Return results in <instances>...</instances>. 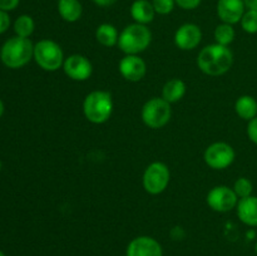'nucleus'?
Wrapping results in <instances>:
<instances>
[{
  "label": "nucleus",
  "mask_w": 257,
  "mask_h": 256,
  "mask_svg": "<svg viewBox=\"0 0 257 256\" xmlns=\"http://www.w3.org/2000/svg\"><path fill=\"white\" fill-rule=\"evenodd\" d=\"M238 200L237 195L235 193L232 187L225 185H218L211 188L206 197L208 207L216 212H230L237 206Z\"/></svg>",
  "instance_id": "9"
},
{
  "label": "nucleus",
  "mask_w": 257,
  "mask_h": 256,
  "mask_svg": "<svg viewBox=\"0 0 257 256\" xmlns=\"http://www.w3.org/2000/svg\"><path fill=\"white\" fill-rule=\"evenodd\" d=\"M255 251H256V253H257V241H256V243H255Z\"/></svg>",
  "instance_id": "33"
},
{
  "label": "nucleus",
  "mask_w": 257,
  "mask_h": 256,
  "mask_svg": "<svg viewBox=\"0 0 257 256\" xmlns=\"http://www.w3.org/2000/svg\"><path fill=\"white\" fill-rule=\"evenodd\" d=\"M3 113H4V103H3L2 99H0V117L3 115Z\"/></svg>",
  "instance_id": "32"
},
{
  "label": "nucleus",
  "mask_w": 257,
  "mask_h": 256,
  "mask_svg": "<svg viewBox=\"0 0 257 256\" xmlns=\"http://www.w3.org/2000/svg\"><path fill=\"white\" fill-rule=\"evenodd\" d=\"M92 2L100 8H108V7H112L113 4H115L117 0H92Z\"/></svg>",
  "instance_id": "30"
},
{
  "label": "nucleus",
  "mask_w": 257,
  "mask_h": 256,
  "mask_svg": "<svg viewBox=\"0 0 257 256\" xmlns=\"http://www.w3.org/2000/svg\"><path fill=\"white\" fill-rule=\"evenodd\" d=\"M118 70L128 82H140L147 73V64L140 55H124L119 60Z\"/></svg>",
  "instance_id": "12"
},
{
  "label": "nucleus",
  "mask_w": 257,
  "mask_h": 256,
  "mask_svg": "<svg viewBox=\"0 0 257 256\" xmlns=\"http://www.w3.org/2000/svg\"><path fill=\"white\" fill-rule=\"evenodd\" d=\"M34 57V45L29 38L14 37L8 39L0 50L2 62L8 68L18 69L24 67Z\"/></svg>",
  "instance_id": "4"
},
{
  "label": "nucleus",
  "mask_w": 257,
  "mask_h": 256,
  "mask_svg": "<svg viewBox=\"0 0 257 256\" xmlns=\"http://www.w3.org/2000/svg\"><path fill=\"white\" fill-rule=\"evenodd\" d=\"M35 23L30 15H20L14 23V30L18 37L29 38L34 33Z\"/></svg>",
  "instance_id": "22"
},
{
  "label": "nucleus",
  "mask_w": 257,
  "mask_h": 256,
  "mask_svg": "<svg viewBox=\"0 0 257 256\" xmlns=\"http://www.w3.org/2000/svg\"><path fill=\"white\" fill-rule=\"evenodd\" d=\"M112 94L107 90H93L85 95L83 100V114L93 124H103L112 117Z\"/></svg>",
  "instance_id": "2"
},
{
  "label": "nucleus",
  "mask_w": 257,
  "mask_h": 256,
  "mask_svg": "<svg viewBox=\"0 0 257 256\" xmlns=\"http://www.w3.org/2000/svg\"><path fill=\"white\" fill-rule=\"evenodd\" d=\"M246 7L243 0H218L216 5V13L220 20L226 24L235 25L241 22Z\"/></svg>",
  "instance_id": "13"
},
{
  "label": "nucleus",
  "mask_w": 257,
  "mask_h": 256,
  "mask_svg": "<svg viewBox=\"0 0 257 256\" xmlns=\"http://www.w3.org/2000/svg\"><path fill=\"white\" fill-rule=\"evenodd\" d=\"M213 37H215V40L217 44L228 47L236 38V32L235 29H233V25L221 23V24H218L217 27H216Z\"/></svg>",
  "instance_id": "21"
},
{
  "label": "nucleus",
  "mask_w": 257,
  "mask_h": 256,
  "mask_svg": "<svg viewBox=\"0 0 257 256\" xmlns=\"http://www.w3.org/2000/svg\"><path fill=\"white\" fill-rule=\"evenodd\" d=\"M246 132H247L248 140H250L252 143H255V145H257V117L253 118V119L248 120Z\"/></svg>",
  "instance_id": "27"
},
{
  "label": "nucleus",
  "mask_w": 257,
  "mask_h": 256,
  "mask_svg": "<svg viewBox=\"0 0 257 256\" xmlns=\"http://www.w3.org/2000/svg\"><path fill=\"white\" fill-rule=\"evenodd\" d=\"M151 42H152V32L150 28L147 25L133 23L127 25L119 33L117 45L125 55H140L141 53L147 50Z\"/></svg>",
  "instance_id": "3"
},
{
  "label": "nucleus",
  "mask_w": 257,
  "mask_h": 256,
  "mask_svg": "<svg viewBox=\"0 0 257 256\" xmlns=\"http://www.w3.org/2000/svg\"><path fill=\"white\" fill-rule=\"evenodd\" d=\"M63 70L65 75L75 82H84L93 74L92 62L85 55L72 54L65 58Z\"/></svg>",
  "instance_id": "10"
},
{
  "label": "nucleus",
  "mask_w": 257,
  "mask_h": 256,
  "mask_svg": "<svg viewBox=\"0 0 257 256\" xmlns=\"http://www.w3.org/2000/svg\"><path fill=\"white\" fill-rule=\"evenodd\" d=\"M9 25H10V18L9 15H8V13L0 10V34L7 32Z\"/></svg>",
  "instance_id": "29"
},
{
  "label": "nucleus",
  "mask_w": 257,
  "mask_h": 256,
  "mask_svg": "<svg viewBox=\"0 0 257 256\" xmlns=\"http://www.w3.org/2000/svg\"><path fill=\"white\" fill-rule=\"evenodd\" d=\"M232 50L217 43L206 45L197 55L198 69L210 77H220L226 74L232 68Z\"/></svg>",
  "instance_id": "1"
},
{
  "label": "nucleus",
  "mask_w": 257,
  "mask_h": 256,
  "mask_svg": "<svg viewBox=\"0 0 257 256\" xmlns=\"http://www.w3.org/2000/svg\"><path fill=\"white\" fill-rule=\"evenodd\" d=\"M236 213L241 222L256 227L257 226V196L240 198L236 206Z\"/></svg>",
  "instance_id": "15"
},
{
  "label": "nucleus",
  "mask_w": 257,
  "mask_h": 256,
  "mask_svg": "<svg viewBox=\"0 0 257 256\" xmlns=\"http://www.w3.org/2000/svg\"><path fill=\"white\" fill-rule=\"evenodd\" d=\"M236 152L231 145L226 142H213L208 146L203 153L205 163L216 171L226 170L233 163Z\"/></svg>",
  "instance_id": "8"
},
{
  "label": "nucleus",
  "mask_w": 257,
  "mask_h": 256,
  "mask_svg": "<svg viewBox=\"0 0 257 256\" xmlns=\"http://www.w3.org/2000/svg\"><path fill=\"white\" fill-rule=\"evenodd\" d=\"M176 5L183 10H195L201 5L202 0H175Z\"/></svg>",
  "instance_id": "26"
},
{
  "label": "nucleus",
  "mask_w": 257,
  "mask_h": 256,
  "mask_svg": "<svg viewBox=\"0 0 257 256\" xmlns=\"http://www.w3.org/2000/svg\"><path fill=\"white\" fill-rule=\"evenodd\" d=\"M186 92H187V87L186 83L180 78H172L168 82L165 83L162 88V98L167 100L170 104L172 103H177L185 97Z\"/></svg>",
  "instance_id": "18"
},
{
  "label": "nucleus",
  "mask_w": 257,
  "mask_h": 256,
  "mask_svg": "<svg viewBox=\"0 0 257 256\" xmlns=\"http://www.w3.org/2000/svg\"><path fill=\"white\" fill-rule=\"evenodd\" d=\"M131 17L138 24L147 25L155 20L156 12L150 0H135L131 5Z\"/></svg>",
  "instance_id": "16"
},
{
  "label": "nucleus",
  "mask_w": 257,
  "mask_h": 256,
  "mask_svg": "<svg viewBox=\"0 0 257 256\" xmlns=\"http://www.w3.org/2000/svg\"><path fill=\"white\" fill-rule=\"evenodd\" d=\"M0 170H2V162H0Z\"/></svg>",
  "instance_id": "35"
},
{
  "label": "nucleus",
  "mask_w": 257,
  "mask_h": 256,
  "mask_svg": "<svg viewBox=\"0 0 257 256\" xmlns=\"http://www.w3.org/2000/svg\"><path fill=\"white\" fill-rule=\"evenodd\" d=\"M235 112L241 119L251 120L257 117V100L252 95H241L235 102Z\"/></svg>",
  "instance_id": "19"
},
{
  "label": "nucleus",
  "mask_w": 257,
  "mask_h": 256,
  "mask_svg": "<svg viewBox=\"0 0 257 256\" xmlns=\"http://www.w3.org/2000/svg\"><path fill=\"white\" fill-rule=\"evenodd\" d=\"M0 256H5V255H4V253H3V252H2V251H0Z\"/></svg>",
  "instance_id": "34"
},
{
  "label": "nucleus",
  "mask_w": 257,
  "mask_h": 256,
  "mask_svg": "<svg viewBox=\"0 0 257 256\" xmlns=\"http://www.w3.org/2000/svg\"><path fill=\"white\" fill-rule=\"evenodd\" d=\"M127 256H163L161 243L151 236H138L127 247Z\"/></svg>",
  "instance_id": "14"
},
{
  "label": "nucleus",
  "mask_w": 257,
  "mask_h": 256,
  "mask_svg": "<svg viewBox=\"0 0 257 256\" xmlns=\"http://www.w3.org/2000/svg\"><path fill=\"white\" fill-rule=\"evenodd\" d=\"M171 171L166 163L156 161L150 163L143 172V188L150 195H161L170 185Z\"/></svg>",
  "instance_id": "7"
},
{
  "label": "nucleus",
  "mask_w": 257,
  "mask_h": 256,
  "mask_svg": "<svg viewBox=\"0 0 257 256\" xmlns=\"http://www.w3.org/2000/svg\"><path fill=\"white\" fill-rule=\"evenodd\" d=\"M152 5L155 8L156 14L168 15L175 9L176 2L175 0H152Z\"/></svg>",
  "instance_id": "25"
},
{
  "label": "nucleus",
  "mask_w": 257,
  "mask_h": 256,
  "mask_svg": "<svg viewBox=\"0 0 257 256\" xmlns=\"http://www.w3.org/2000/svg\"><path fill=\"white\" fill-rule=\"evenodd\" d=\"M171 104L162 97H153L143 104L141 117L143 123L152 130L163 128L171 119Z\"/></svg>",
  "instance_id": "6"
},
{
  "label": "nucleus",
  "mask_w": 257,
  "mask_h": 256,
  "mask_svg": "<svg viewBox=\"0 0 257 256\" xmlns=\"http://www.w3.org/2000/svg\"><path fill=\"white\" fill-rule=\"evenodd\" d=\"M58 13L67 23H75L82 18L83 7L79 0H58Z\"/></svg>",
  "instance_id": "17"
},
{
  "label": "nucleus",
  "mask_w": 257,
  "mask_h": 256,
  "mask_svg": "<svg viewBox=\"0 0 257 256\" xmlns=\"http://www.w3.org/2000/svg\"><path fill=\"white\" fill-rule=\"evenodd\" d=\"M246 9L257 10V0H243Z\"/></svg>",
  "instance_id": "31"
},
{
  "label": "nucleus",
  "mask_w": 257,
  "mask_h": 256,
  "mask_svg": "<svg viewBox=\"0 0 257 256\" xmlns=\"http://www.w3.org/2000/svg\"><path fill=\"white\" fill-rule=\"evenodd\" d=\"M37 64L47 72H57L64 64V52L57 42L50 39L39 40L34 45V57Z\"/></svg>",
  "instance_id": "5"
},
{
  "label": "nucleus",
  "mask_w": 257,
  "mask_h": 256,
  "mask_svg": "<svg viewBox=\"0 0 257 256\" xmlns=\"http://www.w3.org/2000/svg\"><path fill=\"white\" fill-rule=\"evenodd\" d=\"M95 39L103 47L112 48L118 44L119 33L113 24L103 23V24L98 25V28L95 29Z\"/></svg>",
  "instance_id": "20"
},
{
  "label": "nucleus",
  "mask_w": 257,
  "mask_h": 256,
  "mask_svg": "<svg viewBox=\"0 0 257 256\" xmlns=\"http://www.w3.org/2000/svg\"><path fill=\"white\" fill-rule=\"evenodd\" d=\"M20 0H0V10L3 12H10L14 10L19 5Z\"/></svg>",
  "instance_id": "28"
},
{
  "label": "nucleus",
  "mask_w": 257,
  "mask_h": 256,
  "mask_svg": "<svg viewBox=\"0 0 257 256\" xmlns=\"http://www.w3.org/2000/svg\"><path fill=\"white\" fill-rule=\"evenodd\" d=\"M241 28L247 34H256L257 33V10L247 9L243 14L240 22Z\"/></svg>",
  "instance_id": "24"
},
{
  "label": "nucleus",
  "mask_w": 257,
  "mask_h": 256,
  "mask_svg": "<svg viewBox=\"0 0 257 256\" xmlns=\"http://www.w3.org/2000/svg\"><path fill=\"white\" fill-rule=\"evenodd\" d=\"M175 44L181 50H193L202 40V30L195 23H185L175 33Z\"/></svg>",
  "instance_id": "11"
},
{
  "label": "nucleus",
  "mask_w": 257,
  "mask_h": 256,
  "mask_svg": "<svg viewBox=\"0 0 257 256\" xmlns=\"http://www.w3.org/2000/svg\"><path fill=\"white\" fill-rule=\"evenodd\" d=\"M233 191L238 198H245L252 196L253 185L247 177H238L233 183Z\"/></svg>",
  "instance_id": "23"
}]
</instances>
